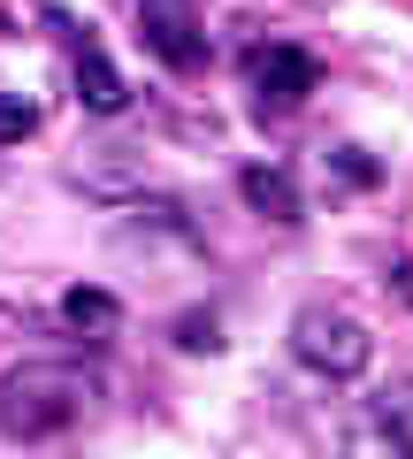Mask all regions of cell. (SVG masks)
I'll return each instance as SVG.
<instances>
[{"label":"cell","instance_id":"1","mask_svg":"<svg viewBox=\"0 0 413 459\" xmlns=\"http://www.w3.org/2000/svg\"><path fill=\"white\" fill-rule=\"evenodd\" d=\"M108 398V383L84 360H23L0 376V437L8 444H62Z\"/></svg>","mask_w":413,"mask_h":459},{"label":"cell","instance_id":"2","mask_svg":"<svg viewBox=\"0 0 413 459\" xmlns=\"http://www.w3.org/2000/svg\"><path fill=\"white\" fill-rule=\"evenodd\" d=\"M291 352H298V368H314L322 383H352V376H367V360H375V337H367L360 314L314 299V307L291 314Z\"/></svg>","mask_w":413,"mask_h":459},{"label":"cell","instance_id":"3","mask_svg":"<svg viewBox=\"0 0 413 459\" xmlns=\"http://www.w3.org/2000/svg\"><path fill=\"white\" fill-rule=\"evenodd\" d=\"M138 39H146V54H161L168 69L207 62V31H199L192 0H138Z\"/></svg>","mask_w":413,"mask_h":459},{"label":"cell","instance_id":"4","mask_svg":"<svg viewBox=\"0 0 413 459\" xmlns=\"http://www.w3.org/2000/svg\"><path fill=\"white\" fill-rule=\"evenodd\" d=\"M314 84H322L314 54H298V47H261L253 54V92H261V108H298Z\"/></svg>","mask_w":413,"mask_h":459},{"label":"cell","instance_id":"5","mask_svg":"<svg viewBox=\"0 0 413 459\" xmlns=\"http://www.w3.org/2000/svg\"><path fill=\"white\" fill-rule=\"evenodd\" d=\"M237 192H245V207L268 214V222H306V199H298V184H291V169H283V161L237 169Z\"/></svg>","mask_w":413,"mask_h":459},{"label":"cell","instance_id":"6","mask_svg":"<svg viewBox=\"0 0 413 459\" xmlns=\"http://www.w3.org/2000/svg\"><path fill=\"white\" fill-rule=\"evenodd\" d=\"M77 100H84L92 115H123V108H131V84H123V69L108 62L92 39L77 47Z\"/></svg>","mask_w":413,"mask_h":459},{"label":"cell","instance_id":"7","mask_svg":"<svg viewBox=\"0 0 413 459\" xmlns=\"http://www.w3.org/2000/svg\"><path fill=\"white\" fill-rule=\"evenodd\" d=\"M62 322L77 329V337H116L123 329V307L99 283H77V291H62Z\"/></svg>","mask_w":413,"mask_h":459},{"label":"cell","instance_id":"8","mask_svg":"<svg viewBox=\"0 0 413 459\" xmlns=\"http://www.w3.org/2000/svg\"><path fill=\"white\" fill-rule=\"evenodd\" d=\"M337 444H345V459H413L406 444H398L391 429L375 421V413H352V421H345V437H337Z\"/></svg>","mask_w":413,"mask_h":459},{"label":"cell","instance_id":"9","mask_svg":"<svg viewBox=\"0 0 413 459\" xmlns=\"http://www.w3.org/2000/svg\"><path fill=\"white\" fill-rule=\"evenodd\" d=\"M367 413H375V421L413 452V376H391V383L375 391V406H367Z\"/></svg>","mask_w":413,"mask_h":459},{"label":"cell","instance_id":"10","mask_svg":"<svg viewBox=\"0 0 413 459\" xmlns=\"http://www.w3.org/2000/svg\"><path fill=\"white\" fill-rule=\"evenodd\" d=\"M31 131H39V108L16 100V92H0V146H23Z\"/></svg>","mask_w":413,"mask_h":459},{"label":"cell","instance_id":"11","mask_svg":"<svg viewBox=\"0 0 413 459\" xmlns=\"http://www.w3.org/2000/svg\"><path fill=\"white\" fill-rule=\"evenodd\" d=\"M176 329H184V337H176L184 352H215V344H222V337H215V314H184Z\"/></svg>","mask_w":413,"mask_h":459},{"label":"cell","instance_id":"12","mask_svg":"<svg viewBox=\"0 0 413 459\" xmlns=\"http://www.w3.org/2000/svg\"><path fill=\"white\" fill-rule=\"evenodd\" d=\"M391 291H398V299L413 307V261H391Z\"/></svg>","mask_w":413,"mask_h":459}]
</instances>
